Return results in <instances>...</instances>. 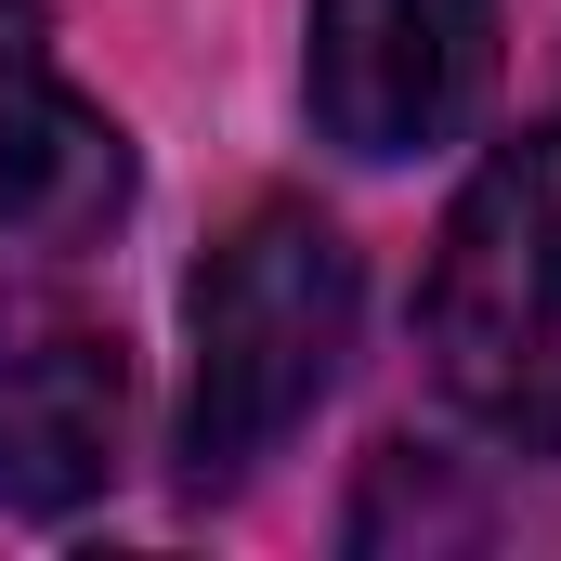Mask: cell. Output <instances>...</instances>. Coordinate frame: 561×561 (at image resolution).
I'll return each instance as SVG.
<instances>
[{
  "mask_svg": "<svg viewBox=\"0 0 561 561\" xmlns=\"http://www.w3.org/2000/svg\"><path fill=\"white\" fill-rule=\"evenodd\" d=\"M353 300H366V275H353L340 222L300 209V196H262L196 262V287H183V419H170L196 496L249 483L287 431L340 392Z\"/></svg>",
  "mask_w": 561,
  "mask_h": 561,
  "instance_id": "1",
  "label": "cell"
},
{
  "mask_svg": "<svg viewBox=\"0 0 561 561\" xmlns=\"http://www.w3.org/2000/svg\"><path fill=\"white\" fill-rule=\"evenodd\" d=\"M431 392L483 444L561 470V118L483 144L419 275Z\"/></svg>",
  "mask_w": 561,
  "mask_h": 561,
  "instance_id": "2",
  "label": "cell"
},
{
  "mask_svg": "<svg viewBox=\"0 0 561 561\" xmlns=\"http://www.w3.org/2000/svg\"><path fill=\"white\" fill-rule=\"evenodd\" d=\"M118 457H131V353L13 236L0 249V510L66 523L118 483Z\"/></svg>",
  "mask_w": 561,
  "mask_h": 561,
  "instance_id": "3",
  "label": "cell"
},
{
  "mask_svg": "<svg viewBox=\"0 0 561 561\" xmlns=\"http://www.w3.org/2000/svg\"><path fill=\"white\" fill-rule=\"evenodd\" d=\"M496 92V0H313L300 105L313 131L366 170L431 157L483 118Z\"/></svg>",
  "mask_w": 561,
  "mask_h": 561,
  "instance_id": "4",
  "label": "cell"
},
{
  "mask_svg": "<svg viewBox=\"0 0 561 561\" xmlns=\"http://www.w3.org/2000/svg\"><path fill=\"white\" fill-rule=\"evenodd\" d=\"M131 209V131L66 79L53 0H0V236L79 249Z\"/></svg>",
  "mask_w": 561,
  "mask_h": 561,
  "instance_id": "5",
  "label": "cell"
},
{
  "mask_svg": "<svg viewBox=\"0 0 561 561\" xmlns=\"http://www.w3.org/2000/svg\"><path fill=\"white\" fill-rule=\"evenodd\" d=\"M483 536V496L444 470V457H419V444H379L366 457V483H353V510H340V549L379 561V549H470Z\"/></svg>",
  "mask_w": 561,
  "mask_h": 561,
  "instance_id": "6",
  "label": "cell"
}]
</instances>
